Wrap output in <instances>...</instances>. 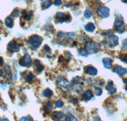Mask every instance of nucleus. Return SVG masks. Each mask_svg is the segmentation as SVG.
I'll list each match as a JSON object with an SVG mask.
<instances>
[{
	"instance_id": "nucleus-25",
	"label": "nucleus",
	"mask_w": 127,
	"mask_h": 121,
	"mask_svg": "<svg viewBox=\"0 0 127 121\" xmlns=\"http://www.w3.org/2000/svg\"><path fill=\"white\" fill-rule=\"evenodd\" d=\"M19 10L18 8H15L13 10V11L12 12V14H11V16L13 17H17L18 15H19Z\"/></svg>"
},
{
	"instance_id": "nucleus-9",
	"label": "nucleus",
	"mask_w": 127,
	"mask_h": 121,
	"mask_svg": "<svg viewBox=\"0 0 127 121\" xmlns=\"http://www.w3.org/2000/svg\"><path fill=\"white\" fill-rule=\"evenodd\" d=\"M114 28H115V30L117 32H118L119 33H122L125 31L124 23H123V22L121 21V20H116L114 23Z\"/></svg>"
},
{
	"instance_id": "nucleus-31",
	"label": "nucleus",
	"mask_w": 127,
	"mask_h": 121,
	"mask_svg": "<svg viewBox=\"0 0 127 121\" xmlns=\"http://www.w3.org/2000/svg\"><path fill=\"white\" fill-rule=\"evenodd\" d=\"M34 65L37 68V67L39 66V65H40V61L39 60H38V59H35L34 60Z\"/></svg>"
},
{
	"instance_id": "nucleus-37",
	"label": "nucleus",
	"mask_w": 127,
	"mask_h": 121,
	"mask_svg": "<svg viewBox=\"0 0 127 121\" xmlns=\"http://www.w3.org/2000/svg\"><path fill=\"white\" fill-rule=\"evenodd\" d=\"M123 1L124 2V3H127V0H123Z\"/></svg>"
},
{
	"instance_id": "nucleus-7",
	"label": "nucleus",
	"mask_w": 127,
	"mask_h": 121,
	"mask_svg": "<svg viewBox=\"0 0 127 121\" xmlns=\"http://www.w3.org/2000/svg\"><path fill=\"white\" fill-rule=\"evenodd\" d=\"M67 118H69L68 116L60 112H55L52 116V120L54 121H67L69 120Z\"/></svg>"
},
{
	"instance_id": "nucleus-35",
	"label": "nucleus",
	"mask_w": 127,
	"mask_h": 121,
	"mask_svg": "<svg viewBox=\"0 0 127 121\" xmlns=\"http://www.w3.org/2000/svg\"><path fill=\"white\" fill-rule=\"evenodd\" d=\"M44 49H45L46 51H50V47L48 46L47 45H45V46H44Z\"/></svg>"
},
{
	"instance_id": "nucleus-22",
	"label": "nucleus",
	"mask_w": 127,
	"mask_h": 121,
	"mask_svg": "<svg viewBox=\"0 0 127 121\" xmlns=\"http://www.w3.org/2000/svg\"><path fill=\"white\" fill-rule=\"evenodd\" d=\"M92 11L90 9H87V10H86V11L85 12V13H84V16H85V17L86 19H89V18H90L92 16Z\"/></svg>"
},
{
	"instance_id": "nucleus-5",
	"label": "nucleus",
	"mask_w": 127,
	"mask_h": 121,
	"mask_svg": "<svg viewBox=\"0 0 127 121\" xmlns=\"http://www.w3.org/2000/svg\"><path fill=\"white\" fill-rule=\"evenodd\" d=\"M31 58L29 55H26L19 59V64L21 66L28 67L31 64Z\"/></svg>"
},
{
	"instance_id": "nucleus-33",
	"label": "nucleus",
	"mask_w": 127,
	"mask_h": 121,
	"mask_svg": "<svg viewBox=\"0 0 127 121\" xmlns=\"http://www.w3.org/2000/svg\"><path fill=\"white\" fill-rule=\"evenodd\" d=\"M32 118L29 119L28 118V117H23L20 119V121H32Z\"/></svg>"
},
{
	"instance_id": "nucleus-4",
	"label": "nucleus",
	"mask_w": 127,
	"mask_h": 121,
	"mask_svg": "<svg viewBox=\"0 0 127 121\" xmlns=\"http://www.w3.org/2000/svg\"><path fill=\"white\" fill-rule=\"evenodd\" d=\"M56 21L57 22H70L71 18L70 17L69 15H65L64 13H61V12H58L56 14Z\"/></svg>"
},
{
	"instance_id": "nucleus-19",
	"label": "nucleus",
	"mask_w": 127,
	"mask_h": 121,
	"mask_svg": "<svg viewBox=\"0 0 127 121\" xmlns=\"http://www.w3.org/2000/svg\"><path fill=\"white\" fill-rule=\"evenodd\" d=\"M4 23H5V25H6L8 27H9V28H12V27H13V20L11 17L6 18L5 21H4Z\"/></svg>"
},
{
	"instance_id": "nucleus-20",
	"label": "nucleus",
	"mask_w": 127,
	"mask_h": 121,
	"mask_svg": "<svg viewBox=\"0 0 127 121\" xmlns=\"http://www.w3.org/2000/svg\"><path fill=\"white\" fill-rule=\"evenodd\" d=\"M34 77H35L34 75L32 73H30L26 75V76H25L24 78L27 82H31L34 79Z\"/></svg>"
},
{
	"instance_id": "nucleus-6",
	"label": "nucleus",
	"mask_w": 127,
	"mask_h": 121,
	"mask_svg": "<svg viewBox=\"0 0 127 121\" xmlns=\"http://www.w3.org/2000/svg\"><path fill=\"white\" fill-rule=\"evenodd\" d=\"M97 13L102 18H107L109 16V8L106 6H100L97 10Z\"/></svg>"
},
{
	"instance_id": "nucleus-32",
	"label": "nucleus",
	"mask_w": 127,
	"mask_h": 121,
	"mask_svg": "<svg viewBox=\"0 0 127 121\" xmlns=\"http://www.w3.org/2000/svg\"><path fill=\"white\" fill-rule=\"evenodd\" d=\"M61 4H62L61 0H55V1H54V4L56 6H59Z\"/></svg>"
},
{
	"instance_id": "nucleus-28",
	"label": "nucleus",
	"mask_w": 127,
	"mask_h": 121,
	"mask_svg": "<svg viewBox=\"0 0 127 121\" xmlns=\"http://www.w3.org/2000/svg\"><path fill=\"white\" fill-rule=\"evenodd\" d=\"M121 61H123L125 63H127V54H123L122 56L120 58Z\"/></svg>"
},
{
	"instance_id": "nucleus-11",
	"label": "nucleus",
	"mask_w": 127,
	"mask_h": 121,
	"mask_svg": "<svg viewBox=\"0 0 127 121\" xmlns=\"http://www.w3.org/2000/svg\"><path fill=\"white\" fill-rule=\"evenodd\" d=\"M105 89L109 92L110 94H114L117 91L116 88L114 86V84H113V81H109L108 84H107V87H105Z\"/></svg>"
},
{
	"instance_id": "nucleus-29",
	"label": "nucleus",
	"mask_w": 127,
	"mask_h": 121,
	"mask_svg": "<svg viewBox=\"0 0 127 121\" xmlns=\"http://www.w3.org/2000/svg\"><path fill=\"white\" fill-rule=\"evenodd\" d=\"M113 33H114V31H113L108 30V31H104L103 35H113Z\"/></svg>"
},
{
	"instance_id": "nucleus-30",
	"label": "nucleus",
	"mask_w": 127,
	"mask_h": 121,
	"mask_svg": "<svg viewBox=\"0 0 127 121\" xmlns=\"http://www.w3.org/2000/svg\"><path fill=\"white\" fill-rule=\"evenodd\" d=\"M43 69H44L43 66V65H41V64H40L39 66L37 67V71H38V73H41L42 71L43 70Z\"/></svg>"
},
{
	"instance_id": "nucleus-1",
	"label": "nucleus",
	"mask_w": 127,
	"mask_h": 121,
	"mask_svg": "<svg viewBox=\"0 0 127 121\" xmlns=\"http://www.w3.org/2000/svg\"><path fill=\"white\" fill-rule=\"evenodd\" d=\"M85 49L87 50L88 54H96L101 51L99 44L95 42H88L86 44Z\"/></svg>"
},
{
	"instance_id": "nucleus-10",
	"label": "nucleus",
	"mask_w": 127,
	"mask_h": 121,
	"mask_svg": "<svg viewBox=\"0 0 127 121\" xmlns=\"http://www.w3.org/2000/svg\"><path fill=\"white\" fill-rule=\"evenodd\" d=\"M113 71L114 73H116L120 75H125L127 74V69L122 68L118 65H114L113 68Z\"/></svg>"
},
{
	"instance_id": "nucleus-18",
	"label": "nucleus",
	"mask_w": 127,
	"mask_h": 121,
	"mask_svg": "<svg viewBox=\"0 0 127 121\" xmlns=\"http://www.w3.org/2000/svg\"><path fill=\"white\" fill-rule=\"evenodd\" d=\"M85 28L87 31L92 33V32H94V30H95V26L93 23H92V22H89V23H88L87 25H86Z\"/></svg>"
},
{
	"instance_id": "nucleus-14",
	"label": "nucleus",
	"mask_w": 127,
	"mask_h": 121,
	"mask_svg": "<svg viewBox=\"0 0 127 121\" xmlns=\"http://www.w3.org/2000/svg\"><path fill=\"white\" fill-rule=\"evenodd\" d=\"M92 98H93V94L90 90H87L82 95V99L83 101H89L90 100H91Z\"/></svg>"
},
{
	"instance_id": "nucleus-24",
	"label": "nucleus",
	"mask_w": 127,
	"mask_h": 121,
	"mask_svg": "<svg viewBox=\"0 0 127 121\" xmlns=\"http://www.w3.org/2000/svg\"><path fill=\"white\" fill-rule=\"evenodd\" d=\"M79 54L83 56H85V57H87L88 56V52H87V50L85 49V48H84V49H81L79 51Z\"/></svg>"
},
{
	"instance_id": "nucleus-8",
	"label": "nucleus",
	"mask_w": 127,
	"mask_h": 121,
	"mask_svg": "<svg viewBox=\"0 0 127 121\" xmlns=\"http://www.w3.org/2000/svg\"><path fill=\"white\" fill-rule=\"evenodd\" d=\"M8 51L10 52H17L20 50V46L15 41H12L7 45Z\"/></svg>"
},
{
	"instance_id": "nucleus-16",
	"label": "nucleus",
	"mask_w": 127,
	"mask_h": 121,
	"mask_svg": "<svg viewBox=\"0 0 127 121\" xmlns=\"http://www.w3.org/2000/svg\"><path fill=\"white\" fill-rule=\"evenodd\" d=\"M52 4V0H42L41 9L43 10L48 8Z\"/></svg>"
},
{
	"instance_id": "nucleus-26",
	"label": "nucleus",
	"mask_w": 127,
	"mask_h": 121,
	"mask_svg": "<svg viewBox=\"0 0 127 121\" xmlns=\"http://www.w3.org/2000/svg\"><path fill=\"white\" fill-rule=\"evenodd\" d=\"M95 94L97 96H101V94H102V91L100 88H96L95 89Z\"/></svg>"
},
{
	"instance_id": "nucleus-13",
	"label": "nucleus",
	"mask_w": 127,
	"mask_h": 121,
	"mask_svg": "<svg viewBox=\"0 0 127 121\" xmlns=\"http://www.w3.org/2000/svg\"><path fill=\"white\" fill-rule=\"evenodd\" d=\"M85 72L86 74L89 75H92V76H95L97 74L98 71L95 67L93 66H88L85 69Z\"/></svg>"
},
{
	"instance_id": "nucleus-21",
	"label": "nucleus",
	"mask_w": 127,
	"mask_h": 121,
	"mask_svg": "<svg viewBox=\"0 0 127 121\" xmlns=\"http://www.w3.org/2000/svg\"><path fill=\"white\" fill-rule=\"evenodd\" d=\"M43 96L45 97H50L52 96L54 94V92H53V91L52 90L50 89H45L43 91Z\"/></svg>"
},
{
	"instance_id": "nucleus-36",
	"label": "nucleus",
	"mask_w": 127,
	"mask_h": 121,
	"mask_svg": "<svg viewBox=\"0 0 127 121\" xmlns=\"http://www.w3.org/2000/svg\"><path fill=\"white\" fill-rule=\"evenodd\" d=\"M3 71H2V70H1V69H0V76H1L2 75H3Z\"/></svg>"
},
{
	"instance_id": "nucleus-2",
	"label": "nucleus",
	"mask_w": 127,
	"mask_h": 121,
	"mask_svg": "<svg viewBox=\"0 0 127 121\" xmlns=\"http://www.w3.org/2000/svg\"><path fill=\"white\" fill-rule=\"evenodd\" d=\"M28 42L31 47L34 49H36L39 48L41 45L43 38L38 35H32L29 37Z\"/></svg>"
},
{
	"instance_id": "nucleus-38",
	"label": "nucleus",
	"mask_w": 127,
	"mask_h": 121,
	"mask_svg": "<svg viewBox=\"0 0 127 121\" xmlns=\"http://www.w3.org/2000/svg\"><path fill=\"white\" fill-rule=\"evenodd\" d=\"M126 89H127V82L126 83Z\"/></svg>"
},
{
	"instance_id": "nucleus-23",
	"label": "nucleus",
	"mask_w": 127,
	"mask_h": 121,
	"mask_svg": "<svg viewBox=\"0 0 127 121\" xmlns=\"http://www.w3.org/2000/svg\"><path fill=\"white\" fill-rule=\"evenodd\" d=\"M52 104L50 101H48V102L46 103V105L45 107V110H46L47 112H50L52 110Z\"/></svg>"
},
{
	"instance_id": "nucleus-3",
	"label": "nucleus",
	"mask_w": 127,
	"mask_h": 121,
	"mask_svg": "<svg viewBox=\"0 0 127 121\" xmlns=\"http://www.w3.org/2000/svg\"><path fill=\"white\" fill-rule=\"evenodd\" d=\"M119 38L115 35H111L108 37L105 38L104 40V43L106 46L110 48L115 47L118 45Z\"/></svg>"
},
{
	"instance_id": "nucleus-15",
	"label": "nucleus",
	"mask_w": 127,
	"mask_h": 121,
	"mask_svg": "<svg viewBox=\"0 0 127 121\" xmlns=\"http://www.w3.org/2000/svg\"><path fill=\"white\" fill-rule=\"evenodd\" d=\"M102 62L105 68L110 69L112 67V60L109 58H105L102 59Z\"/></svg>"
},
{
	"instance_id": "nucleus-12",
	"label": "nucleus",
	"mask_w": 127,
	"mask_h": 121,
	"mask_svg": "<svg viewBox=\"0 0 127 121\" xmlns=\"http://www.w3.org/2000/svg\"><path fill=\"white\" fill-rule=\"evenodd\" d=\"M57 82L58 85L64 88H67L68 85H69L68 81L65 78H64L63 76H60V77H59Z\"/></svg>"
},
{
	"instance_id": "nucleus-17",
	"label": "nucleus",
	"mask_w": 127,
	"mask_h": 121,
	"mask_svg": "<svg viewBox=\"0 0 127 121\" xmlns=\"http://www.w3.org/2000/svg\"><path fill=\"white\" fill-rule=\"evenodd\" d=\"M32 11H29L28 13H27V12H26V10H23L22 12V18H24L25 20H30L32 17Z\"/></svg>"
},
{
	"instance_id": "nucleus-27",
	"label": "nucleus",
	"mask_w": 127,
	"mask_h": 121,
	"mask_svg": "<svg viewBox=\"0 0 127 121\" xmlns=\"http://www.w3.org/2000/svg\"><path fill=\"white\" fill-rule=\"evenodd\" d=\"M64 105V103L62 102L61 100H58L56 103H55V106H56L57 108H60L61 107H63Z\"/></svg>"
},
{
	"instance_id": "nucleus-39",
	"label": "nucleus",
	"mask_w": 127,
	"mask_h": 121,
	"mask_svg": "<svg viewBox=\"0 0 127 121\" xmlns=\"http://www.w3.org/2000/svg\"><path fill=\"white\" fill-rule=\"evenodd\" d=\"M0 121H1V117H0Z\"/></svg>"
},
{
	"instance_id": "nucleus-34",
	"label": "nucleus",
	"mask_w": 127,
	"mask_h": 121,
	"mask_svg": "<svg viewBox=\"0 0 127 121\" xmlns=\"http://www.w3.org/2000/svg\"><path fill=\"white\" fill-rule=\"evenodd\" d=\"M4 63V60H3V58L2 57L0 56V66H1Z\"/></svg>"
}]
</instances>
